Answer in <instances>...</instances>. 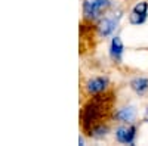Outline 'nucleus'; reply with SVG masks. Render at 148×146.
I'll list each match as a JSON object with an SVG mask.
<instances>
[{"label":"nucleus","instance_id":"20e7f679","mask_svg":"<svg viewBox=\"0 0 148 146\" xmlns=\"http://www.w3.org/2000/svg\"><path fill=\"white\" fill-rule=\"evenodd\" d=\"M130 86H132V89H133L135 92L144 93V92L148 89V80H147V78H142V77L135 78V80L130 83Z\"/></svg>","mask_w":148,"mask_h":146},{"label":"nucleus","instance_id":"0eeeda50","mask_svg":"<svg viewBox=\"0 0 148 146\" xmlns=\"http://www.w3.org/2000/svg\"><path fill=\"white\" fill-rule=\"evenodd\" d=\"M114 27H116V21L114 19H104L101 22V33L104 35H108L111 31L114 30Z\"/></svg>","mask_w":148,"mask_h":146},{"label":"nucleus","instance_id":"1a4fd4ad","mask_svg":"<svg viewBox=\"0 0 148 146\" xmlns=\"http://www.w3.org/2000/svg\"><path fill=\"white\" fill-rule=\"evenodd\" d=\"M147 7H148V5H147L145 2H141V3H138L136 6L133 7V12H136V14H142V15H147Z\"/></svg>","mask_w":148,"mask_h":146},{"label":"nucleus","instance_id":"423d86ee","mask_svg":"<svg viewBox=\"0 0 148 146\" xmlns=\"http://www.w3.org/2000/svg\"><path fill=\"white\" fill-rule=\"evenodd\" d=\"M120 121H133L135 118V111L132 108H125V109H121L120 112H117L116 115Z\"/></svg>","mask_w":148,"mask_h":146},{"label":"nucleus","instance_id":"9d476101","mask_svg":"<svg viewBox=\"0 0 148 146\" xmlns=\"http://www.w3.org/2000/svg\"><path fill=\"white\" fill-rule=\"evenodd\" d=\"M145 120L148 121V109H147V115H145Z\"/></svg>","mask_w":148,"mask_h":146},{"label":"nucleus","instance_id":"7ed1b4c3","mask_svg":"<svg viewBox=\"0 0 148 146\" xmlns=\"http://www.w3.org/2000/svg\"><path fill=\"white\" fill-rule=\"evenodd\" d=\"M107 78H104V77H96V78H92L89 83H88V92L89 93H99V92H102L105 87H107Z\"/></svg>","mask_w":148,"mask_h":146},{"label":"nucleus","instance_id":"39448f33","mask_svg":"<svg viewBox=\"0 0 148 146\" xmlns=\"http://www.w3.org/2000/svg\"><path fill=\"white\" fill-rule=\"evenodd\" d=\"M121 52H123V43L119 37H114L113 41H111V55L116 59H120Z\"/></svg>","mask_w":148,"mask_h":146},{"label":"nucleus","instance_id":"f03ea898","mask_svg":"<svg viewBox=\"0 0 148 146\" xmlns=\"http://www.w3.org/2000/svg\"><path fill=\"white\" fill-rule=\"evenodd\" d=\"M135 131H136V128H135L133 126L132 127H120L116 133V137L121 143H133Z\"/></svg>","mask_w":148,"mask_h":146},{"label":"nucleus","instance_id":"6e6552de","mask_svg":"<svg viewBox=\"0 0 148 146\" xmlns=\"http://www.w3.org/2000/svg\"><path fill=\"white\" fill-rule=\"evenodd\" d=\"M145 21V15L142 14H136V12H133V14L130 15V22L132 24H142Z\"/></svg>","mask_w":148,"mask_h":146},{"label":"nucleus","instance_id":"f257e3e1","mask_svg":"<svg viewBox=\"0 0 148 146\" xmlns=\"http://www.w3.org/2000/svg\"><path fill=\"white\" fill-rule=\"evenodd\" d=\"M107 6V0H84L83 3V12L88 18H93L96 16V14Z\"/></svg>","mask_w":148,"mask_h":146}]
</instances>
